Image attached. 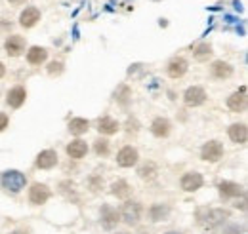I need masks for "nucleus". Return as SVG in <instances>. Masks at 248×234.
<instances>
[{"label":"nucleus","mask_w":248,"mask_h":234,"mask_svg":"<svg viewBox=\"0 0 248 234\" xmlns=\"http://www.w3.org/2000/svg\"><path fill=\"white\" fill-rule=\"evenodd\" d=\"M229 211L223 207H201L197 209V221L204 229H214L229 219Z\"/></svg>","instance_id":"obj_1"},{"label":"nucleus","mask_w":248,"mask_h":234,"mask_svg":"<svg viewBox=\"0 0 248 234\" xmlns=\"http://www.w3.org/2000/svg\"><path fill=\"white\" fill-rule=\"evenodd\" d=\"M25 185H27V177L23 176L21 172H17V170H8V172H4L0 176V187L10 190V192H14V194L21 192L25 189Z\"/></svg>","instance_id":"obj_2"},{"label":"nucleus","mask_w":248,"mask_h":234,"mask_svg":"<svg viewBox=\"0 0 248 234\" xmlns=\"http://www.w3.org/2000/svg\"><path fill=\"white\" fill-rule=\"evenodd\" d=\"M121 219H123L126 225H130V227H134V225H138L140 223V219H141V213H143V207L140 202H126V204L121 207Z\"/></svg>","instance_id":"obj_3"},{"label":"nucleus","mask_w":248,"mask_h":234,"mask_svg":"<svg viewBox=\"0 0 248 234\" xmlns=\"http://www.w3.org/2000/svg\"><path fill=\"white\" fill-rule=\"evenodd\" d=\"M247 105H248L247 86H243L239 91H235V93H231V95L227 97V107H229V111H233V113H245V111H247Z\"/></svg>","instance_id":"obj_4"},{"label":"nucleus","mask_w":248,"mask_h":234,"mask_svg":"<svg viewBox=\"0 0 248 234\" xmlns=\"http://www.w3.org/2000/svg\"><path fill=\"white\" fill-rule=\"evenodd\" d=\"M138 160H140L138 148H134V146H130V145L123 146V148L119 150V154H117V164H119L121 168H132V166L138 164Z\"/></svg>","instance_id":"obj_5"},{"label":"nucleus","mask_w":248,"mask_h":234,"mask_svg":"<svg viewBox=\"0 0 248 234\" xmlns=\"http://www.w3.org/2000/svg\"><path fill=\"white\" fill-rule=\"evenodd\" d=\"M50 189L44 183H34L29 189V202L34 205H42L50 200Z\"/></svg>","instance_id":"obj_6"},{"label":"nucleus","mask_w":248,"mask_h":234,"mask_svg":"<svg viewBox=\"0 0 248 234\" xmlns=\"http://www.w3.org/2000/svg\"><path fill=\"white\" fill-rule=\"evenodd\" d=\"M4 48H6V54L10 58H19L25 52V38L19 36V34H12V36L6 38Z\"/></svg>","instance_id":"obj_7"},{"label":"nucleus","mask_w":248,"mask_h":234,"mask_svg":"<svg viewBox=\"0 0 248 234\" xmlns=\"http://www.w3.org/2000/svg\"><path fill=\"white\" fill-rule=\"evenodd\" d=\"M223 156V145L219 141H208L201 148V158L206 162H217Z\"/></svg>","instance_id":"obj_8"},{"label":"nucleus","mask_w":248,"mask_h":234,"mask_svg":"<svg viewBox=\"0 0 248 234\" xmlns=\"http://www.w3.org/2000/svg\"><path fill=\"white\" fill-rule=\"evenodd\" d=\"M184 101H186L187 107H201L206 101V91L201 86H191L184 93Z\"/></svg>","instance_id":"obj_9"},{"label":"nucleus","mask_w":248,"mask_h":234,"mask_svg":"<svg viewBox=\"0 0 248 234\" xmlns=\"http://www.w3.org/2000/svg\"><path fill=\"white\" fill-rule=\"evenodd\" d=\"M119 221H121V213L117 211V207H113L109 204H105L101 207V225H103V229L111 231V229L117 227Z\"/></svg>","instance_id":"obj_10"},{"label":"nucleus","mask_w":248,"mask_h":234,"mask_svg":"<svg viewBox=\"0 0 248 234\" xmlns=\"http://www.w3.org/2000/svg\"><path fill=\"white\" fill-rule=\"evenodd\" d=\"M202 185H204V179H202V176H201L199 172H187L186 176L182 177V181H180V187H182L186 192H195V190H199Z\"/></svg>","instance_id":"obj_11"},{"label":"nucleus","mask_w":248,"mask_h":234,"mask_svg":"<svg viewBox=\"0 0 248 234\" xmlns=\"http://www.w3.org/2000/svg\"><path fill=\"white\" fill-rule=\"evenodd\" d=\"M187 69H189V63H187L186 58H174L170 59V63L166 67V73H168L170 78H182L187 73Z\"/></svg>","instance_id":"obj_12"},{"label":"nucleus","mask_w":248,"mask_h":234,"mask_svg":"<svg viewBox=\"0 0 248 234\" xmlns=\"http://www.w3.org/2000/svg\"><path fill=\"white\" fill-rule=\"evenodd\" d=\"M38 21H40V10L34 8V6L25 8V10L21 12V15H19V25L25 27V29H32Z\"/></svg>","instance_id":"obj_13"},{"label":"nucleus","mask_w":248,"mask_h":234,"mask_svg":"<svg viewBox=\"0 0 248 234\" xmlns=\"http://www.w3.org/2000/svg\"><path fill=\"white\" fill-rule=\"evenodd\" d=\"M56 164H58V152L52 148H46L36 156V168L40 170H52Z\"/></svg>","instance_id":"obj_14"},{"label":"nucleus","mask_w":248,"mask_h":234,"mask_svg":"<svg viewBox=\"0 0 248 234\" xmlns=\"http://www.w3.org/2000/svg\"><path fill=\"white\" fill-rule=\"evenodd\" d=\"M27 99V89L23 86H16L8 91V97H6V103L12 107V109H19Z\"/></svg>","instance_id":"obj_15"},{"label":"nucleus","mask_w":248,"mask_h":234,"mask_svg":"<svg viewBox=\"0 0 248 234\" xmlns=\"http://www.w3.org/2000/svg\"><path fill=\"white\" fill-rule=\"evenodd\" d=\"M217 189H219V194L223 198H237V196H243L245 194L243 187L239 183H233V181H221L217 185Z\"/></svg>","instance_id":"obj_16"},{"label":"nucleus","mask_w":248,"mask_h":234,"mask_svg":"<svg viewBox=\"0 0 248 234\" xmlns=\"http://www.w3.org/2000/svg\"><path fill=\"white\" fill-rule=\"evenodd\" d=\"M170 132H172V124H170L168 118L158 117L151 122V133H153L155 137H160V139H162V137H168Z\"/></svg>","instance_id":"obj_17"},{"label":"nucleus","mask_w":248,"mask_h":234,"mask_svg":"<svg viewBox=\"0 0 248 234\" xmlns=\"http://www.w3.org/2000/svg\"><path fill=\"white\" fill-rule=\"evenodd\" d=\"M119 130H121V124H119L115 118L103 117L97 120V132H99L101 135H113V133H117Z\"/></svg>","instance_id":"obj_18"},{"label":"nucleus","mask_w":248,"mask_h":234,"mask_svg":"<svg viewBox=\"0 0 248 234\" xmlns=\"http://www.w3.org/2000/svg\"><path fill=\"white\" fill-rule=\"evenodd\" d=\"M65 150H67V154H69L73 160H80V158L86 156L88 145H86V141H82V139H75V141H71V143L67 145Z\"/></svg>","instance_id":"obj_19"},{"label":"nucleus","mask_w":248,"mask_h":234,"mask_svg":"<svg viewBox=\"0 0 248 234\" xmlns=\"http://www.w3.org/2000/svg\"><path fill=\"white\" fill-rule=\"evenodd\" d=\"M229 139L237 145H245L248 139V128L247 124H233L229 128Z\"/></svg>","instance_id":"obj_20"},{"label":"nucleus","mask_w":248,"mask_h":234,"mask_svg":"<svg viewBox=\"0 0 248 234\" xmlns=\"http://www.w3.org/2000/svg\"><path fill=\"white\" fill-rule=\"evenodd\" d=\"M210 73H212L214 78L223 80V78H229L233 74V67L229 63H225V61H214L212 67H210Z\"/></svg>","instance_id":"obj_21"},{"label":"nucleus","mask_w":248,"mask_h":234,"mask_svg":"<svg viewBox=\"0 0 248 234\" xmlns=\"http://www.w3.org/2000/svg\"><path fill=\"white\" fill-rule=\"evenodd\" d=\"M48 59V50L42 48V46H32L27 52V61L29 65H42L44 61Z\"/></svg>","instance_id":"obj_22"},{"label":"nucleus","mask_w":248,"mask_h":234,"mask_svg":"<svg viewBox=\"0 0 248 234\" xmlns=\"http://www.w3.org/2000/svg\"><path fill=\"white\" fill-rule=\"evenodd\" d=\"M111 194L113 196H117V198H121V200H126L130 194H132V187L128 185V181H115L113 185H111Z\"/></svg>","instance_id":"obj_23"},{"label":"nucleus","mask_w":248,"mask_h":234,"mask_svg":"<svg viewBox=\"0 0 248 234\" xmlns=\"http://www.w3.org/2000/svg\"><path fill=\"white\" fill-rule=\"evenodd\" d=\"M90 130V122L86 120V118H73L71 122H69V132L73 133V135H82V133H86Z\"/></svg>","instance_id":"obj_24"},{"label":"nucleus","mask_w":248,"mask_h":234,"mask_svg":"<svg viewBox=\"0 0 248 234\" xmlns=\"http://www.w3.org/2000/svg\"><path fill=\"white\" fill-rule=\"evenodd\" d=\"M193 58L197 59V61H208V59L212 58V46L206 44V42L195 46V50H193Z\"/></svg>","instance_id":"obj_25"},{"label":"nucleus","mask_w":248,"mask_h":234,"mask_svg":"<svg viewBox=\"0 0 248 234\" xmlns=\"http://www.w3.org/2000/svg\"><path fill=\"white\" fill-rule=\"evenodd\" d=\"M140 177L141 179H147V181H151V179H155L156 174H158V170H156L155 162H147V164H143L141 168H140Z\"/></svg>","instance_id":"obj_26"},{"label":"nucleus","mask_w":248,"mask_h":234,"mask_svg":"<svg viewBox=\"0 0 248 234\" xmlns=\"http://www.w3.org/2000/svg\"><path fill=\"white\" fill-rule=\"evenodd\" d=\"M130 97H132V89L128 88L126 84H121L119 88L115 89V99H117L121 105H128Z\"/></svg>","instance_id":"obj_27"},{"label":"nucleus","mask_w":248,"mask_h":234,"mask_svg":"<svg viewBox=\"0 0 248 234\" xmlns=\"http://www.w3.org/2000/svg\"><path fill=\"white\" fill-rule=\"evenodd\" d=\"M149 213H151V219H153V221H162V219L170 213V207L164 204H155L153 207H151Z\"/></svg>","instance_id":"obj_28"},{"label":"nucleus","mask_w":248,"mask_h":234,"mask_svg":"<svg viewBox=\"0 0 248 234\" xmlns=\"http://www.w3.org/2000/svg\"><path fill=\"white\" fill-rule=\"evenodd\" d=\"M93 150L97 156H107L109 154V141L107 139H97L93 143Z\"/></svg>","instance_id":"obj_29"},{"label":"nucleus","mask_w":248,"mask_h":234,"mask_svg":"<svg viewBox=\"0 0 248 234\" xmlns=\"http://www.w3.org/2000/svg\"><path fill=\"white\" fill-rule=\"evenodd\" d=\"M48 73H50V74H62L63 63L62 61H52V63H50V67H48Z\"/></svg>","instance_id":"obj_30"},{"label":"nucleus","mask_w":248,"mask_h":234,"mask_svg":"<svg viewBox=\"0 0 248 234\" xmlns=\"http://www.w3.org/2000/svg\"><path fill=\"white\" fill-rule=\"evenodd\" d=\"M90 187H92V190H99V189L103 187V179H99V177H92V179H90Z\"/></svg>","instance_id":"obj_31"},{"label":"nucleus","mask_w":248,"mask_h":234,"mask_svg":"<svg viewBox=\"0 0 248 234\" xmlns=\"http://www.w3.org/2000/svg\"><path fill=\"white\" fill-rule=\"evenodd\" d=\"M8 122H10V118H8V115L0 113V132H4V130L8 128Z\"/></svg>","instance_id":"obj_32"},{"label":"nucleus","mask_w":248,"mask_h":234,"mask_svg":"<svg viewBox=\"0 0 248 234\" xmlns=\"http://www.w3.org/2000/svg\"><path fill=\"white\" fill-rule=\"evenodd\" d=\"M8 2H10L12 6H21V4H25L27 0H8Z\"/></svg>","instance_id":"obj_33"},{"label":"nucleus","mask_w":248,"mask_h":234,"mask_svg":"<svg viewBox=\"0 0 248 234\" xmlns=\"http://www.w3.org/2000/svg\"><path fill=\"white\" fill-rule=\"evenodd\" d=\"M4 74H6V67H4V63L0 61V78H2Z\"/></svg>","instance_id":"obj_34"},{"label":"nucleus","mask_w":248,"mask_h":234,"mask_svg":"<svg viewBox=\"0 0 248 234\" xmlns=\"http://www.w3.org/2000/svg\"><path fill=\"white\" fill-rule=\"evenodd\" d=\"M12 234H27V233H23V231H16V233H12Z\"/></svg>","instance_id":"obj_35"},{"label":"nucleus","mask_w":248,"mask_h":234,"mask_svg":"<svg viewBox=\"0 0 248 234\" xmlns=\"http://www.w3.org/2000/svg\"><path fill=\"white\" fill-rule=\"evenodd\" d=\"M166 234H182V233H174V231H172V233H166Z\"/></svg>","instance_id":"obj_36"},{"label":"nucleus","mask_w":248,"mask_h":234,"mask_svg":"<svg viewBox=\"0 0 248 234\" xmlns=\"http://www.w3.org/2000/svg\"><path fill=\"white\" fill-rule=\"evenodd\" d=\"M117 234H126V233H117Z\"/></svg>","instance_id":"obj_37"}]
</instances>
